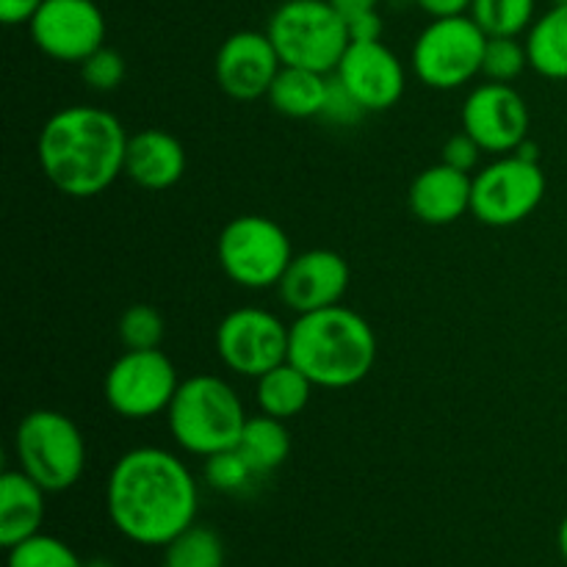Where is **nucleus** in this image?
<instances>
[{"mask_svg": "<svg viewBox=\"0 0 567 567\" xmlns=\"http://www.w3.org/2000/svg\"><path fill=\"white\" fill-rule=\"evenodd\" d=\"M9 567H86V563L64 540L39 532L9 548Z\"/></svg>", "mask_w": 567, "mask_h": 567, "instance_id": "27", "label": "nucleus"}, {"mask_svg": "<svg viewBox=\"0 0 567 567\" xmlns=\"http://www.w3.org/2000/svg\"><path fill=\"white\" fill-rule=\"evenodd\" d=\"M186 172V150L172 133L147 127L127 138L125 175L147 192L172 188Z\"/></svg>", "mask_w": 567, "mask_h": 567, "instance_id": "18", "label": "nucleus"}, {"mask_svg": "<svg viewBox=\"0 0 567 567\" xmlns=\"http://www.w3.org/2000/svg\"><path fill=\"white\" fill-rule=\"evenodd\" d=\"M291 327L264 308H238L216 327V352L236 374L258 380L288 360Z\"/></svg>", "mask_w": 567, "mask_h": 567, "instance_id": "11", "label": "nucleus"}, {"mask_svg": "<svg viewBox=\"0 0 567 567\" xmlns=\"http://www.w3.org/2000/svg\"><path fill=\"white\" fill-rule=\"evenodd\" d=\"M266 33L282 64L321 75L336 72L349 48L347 20L330 0H286L271 14Z\"/></svg>", "mask_w": 567, "mask_h": 567, "instance_id": "5", "label": "nucleus"}, {"mask_svg": "<svg viewBox=\"0 0 567 567\" xmlns=\"http://www.w3.org/2000/svg\"><path fill=\"white\" fill-rule=\"evenodd\" d=\"M120 341L125 349H158L164 341V319L150 305H131L120 319Z\"/></svg>", "mask_w": 567, "mask_h": 567, "instance_id": "29", "label": "nucleus"}, {"mask_svg": "<svg viewBox=\"0 0 567 567\" xmlns=\"http://www.w3.org/2000/svg\"><path fill=\"white\" fill-rule=\"evenodd\" d=\"M258 385H255V399H258L260 413L275 415L280 421H291L293 415L302 413L310 404L313 396V382L291 363H280L277 369L266 371L264 377H258Z\"/></svg>", "mask_w": 567, "mask_h": 567, "instance_id": "22", "label": "nucleus"}, {"mask_svg": "<svg viewBox=\"0 0 567 567\" xmlns=\"http://www.w3.org/2000/svg\"><path fill=\"white\" fill-rule=\"evenodd\" d=\"M363 114H369V111H365L363 105L358 103V97H354V94L349 92V89L343 86L336 75H332L330 83H327L324 109H321V114H319L321 120L330 122V125L349 127V125H354V122L363 120Z\"/></svg>", "mask_w": 567, "mask_h": 567, "instance_id": "31", "label": "nucleus"}, {"mask_svg": "<svg viewBox=\"0 0 567 567\" xmlns=\"http://www.w3.org/2000/svg\"><path fill=\"white\" fill-rule=\"evenodd\" d=\"M86 567H114V565L105 563V559H92V563H86Z\"/></svg>", "mask_w": 567, "mask_h": 567, "instance_id": "38", "label": "nucleus"}, {"mask_svg": "<svg viewBox=\"0 0 567 567\" xmlns=\"http://www.w3.org/2000/svg\"><path fill=\"white\" fill-rule=\"evenodd\" d=\"M219 266L236 286L249 291L280 286L293 260L288 233L269 216L247 214L227 221L219 236Z\"/></svg>", "mask_w": 567, "mask_h": 567, "instance_id": "8", "label": "nucleus"}, {"mask_svg": "<svg viewBox=\"0 0 567 567\" xmlns=\"http://www.w3.org/2000/svg\"><path fill=\"white\" fill-rule=\"evenodd\" d=\"M349 264L332 249H308L293 255L291 266L280 280V297L297 316L332 308L349 288Z\"/></svg>", "mask_w": 567, "mask_h": 567, "instance_id": "16", "label": "nucleus"}, {"mask_svg": "<svg viewBox=\"0 0 567 567\" xmlns=\"http://www.w3.org/2000/svg\"><path fill=\"white\" fill-rule=\"evenodd\" d=\"M327 83H330V78L321 75V72L282 64L266 97L277 114L291 116V120H310L324 109Z\"/></svg>", "mask_w": 567, "mask_h": 567, "instance_id": "20", "label": "nucleus"}, {"mask_svg": "<svg viewBox=\"0 0 567 567\" xmlns=\"http://www.w3.org/2000/svg\"><path fill=\"white\" fill-rule=\"evenodd\" d=\"M105 507L122 537L138 546L164 548L197 518V480L166 449H131L111 468Z\"/></svg>", "mask_w": 567, "mask_h": 567, "instance_id": "1", "label": "nucleus"}, {"mask_svg": "<svg viewBox=\"0 0 567 567\" xmlns=\"http://www.w3.org/2000/svg\"><path fill=\"white\" fill-rule=\"evenodd\" d=\"M535 144H520L474 177L471 214L487 227H513L529 219L546 197V175L537 164Z\"/></svg>", "mask_w": 567, "mask_h": 567, "instance_id": "7", "label": "nucleus"}, {"mask_svg": "<svg viewBox=\"0 0 567 567\" xmlns=\"http://www.w3.org/2000/svg\"><path fill=\"white\" fill-rule=\"evenodd\" d=\"M177 388L181 380L175 363L161 349H125L103 382L109 408L127 421H147L166 413Z\"/></svg>", "mask_w": 567, "mask_h": 567, "instance_id": "10", "label": "nucleus"}, {"mask_svg": "<svg viewBox=\"0 0 567 567\" xmlns=\"http://www.w3.org/2000/svg\"><path fill=\"white\" fill-rule=\"evenodd\" d=\"M471 17L487 37H518L532 25L535 0H474Z\"/></svg>", "mask_w": 567, "mask_h": 567, "instance_id": "26", "label": "nucleus"}, {"mask_svg": "<svg viewBox=\"0 0 567 567\" xmlns=\"http://www.w3.org/2000/svg\"><path fill=\"white\" fill-rule=\"evenodd\" d=\"M365 111H388L404 94V66L382 42H349L332 72Z\"/></svg>", "mask_w": 567, "mask_h": 567, "instance_id": "15", "label": "nucleus"}, {"mask_svg": "<svg viewBox=\"0 0 567 567\" xmlns=\"http://www.w3.org/2000/svg\"><path fill=\"white\" fill-rule=\"evenodd\" d=\"M28 31L44 55L81 64L103 48L105 17L94 0H44Z\"/></svg>", "mask_w": 567, "mask_h": 567, "instance_id": "12", "label": "nucleus"}, {"mask_svg": "<svg viewBox=\"0 0 567 567\" xmlns=\"http://www.w3.org/2000/svg\"><path fill=\"white\" fill-rule=\"evenodd\" d=\"M330 3L336 6V11L343 20H352V17L377 11V3H380V0H330Z\"/></svg>", "mask_w": 567, "mask_h": 567, "instance_id": "36", "label": "nucleus"}, {"mask_svg": "<svg viewBox=\"0 0 567 567\" xmlns=\"http://www.w3.org/2000/svg\"><path fill=\"white\" fill-rule=\"evenodd\" d=\"M260 480H264V474L238 449H227L214 457H205V482L214 491L227 493V496H247L258 487Z\"/></svg>", "mask_w": 567, "mask_h": 567, "instance_id": "25", "label": "nucleus"}, {"mask_svg": "<svg viewBox=\"0 0 567 567\" xmlns=\"http://www.w3.org/2000/svg\"><path fill=\"white\" fill-rule=\"evenodd\" d=\"M166 421L183 452L214 457L238 446L247 413L230 382L214 374H199L181 382L166 410Z\"/></svg>", "mask_w": 567, "mask_h": 567, "instance_id": "4", "label": "nucleus"}, {"mask_svg": "<svg viewBox=\"0 0 567 567\" xmlns=\"http://www.w3.org/2000/svg\"><path fill=\"white\" fill-rule=\"evenodd\" d=\"M471 197H474V177L441 161L415 177L408 203L415 219L424 225L443 227L471 210Z\"/></svg>", "mask_w": 567, "mask_h": 567, "instance_id": "17", "label": "nucleus"}, {"mask_svg": "<svg viewBox=\"0 0 567 567\" xmlns=\"http://www.w3.org/2000/svg\"><path fill=\"white\" fill-rule=\"evenodd\" d=\"M529 120L526 100L509 83H482L463 105V131L493 155H509L526 144Z\"/></svg>", "mask_w": 567, "mask_h": 567, "instance_id": "13", "label": "nucleus"}, {"mask_svg": "<svg viewBox=\"0 0 567 567\" xmlns=\"http://www.w3.org/2000/svg\"><path fill=\"white\" fill-rule=\"evenodd\" d=\"M81 78L94 92H114L125 81V59L114 48H100L81 61Z\"/></svg>", "mask_w": 567, "mask_h": 567, "instance_id": "30", "label": "nucleus"}, {"mask_svg": "<svg viewBox=\"0 0 567 567\" xmlns=\"http://www.w3.org/2000/svg\"><path fill=\"white\" fill-rule=\"evenodd\" d=\"M44 487L25 471H3L0 476V546L14 548L42 532Z\"/></svg>", "mask_w": 567, "mask_h": 567, "instance_id": "19", "label": "nucleus"}, {"mask_svg": "<svg viewBox=\"0 0 567 567\" xmlns=\"http://www.w3.org/2000/svg\"><path fill=\"white\" fill-rule=\"evenodd\" d=\"M482 153H485V150L480 147V142H476L471 133L463 131V133H457V136H452L446 144H443L441 161H443V164L454 166V169L468 172V175H471V172L480 166V155Z\"/></svg>", "mask_w": 567, "mask_h": 567, "instance_id": "32", "label": "nucleus"}, {"mask_svg": "<svg viewBox=\"0 0 567 567\" xmlns=\"http://www.w3.org/2000/svg\"><path fill=\"white\" fill-rule=\"evenodd\" d=\"M487 33L474 17H437L413 44V70L430 89L452 92L482 75Z\"/></svg>", "mask_w": 567, "mask_h": 567, "instance_id": "9", "label": "nucleus"}, {"mask_svg": "<svg viewBox=\"0 0 567 567\" xmlns=\"http://www.w3.org/2000/svg\"><path fill=\"white\" fill-rule=\"evenodd\" d=\"M529 66L551 81H567V3L559 0L540 20L532 22L526 37Z\"/></svg>", "mask_w": 567, "mask_h": 567, "instance_id": "21", "label": "nucleus"}, {"mask_svg": "<svg viewBox=\"0 0 567 567\" xmlns=\"http://www.w3.org/2000/svg\"><path fill=\"white\" fill-rule=\"evenodd\" d=\"M42 3L44 0H0V20H3L6 25L31 22V17L37 14Z\"/></svg>", "mask_w": 567, "mask_h": 567, "instance_id": "34", "label": "nucleus"}, {"mask_svg": "<svg viewBox=\"0 0 567 567\" xmlns=\"http://www.w3.org/2000/svg\"><path fill=\"white\" fill-rule=\"evenodd\" d=\"M20 471L48 493L70 491L86 468V441L70 415L59 410H33L14 435Z\"/></svg>", "mask_w": 567, "mask_h": 567, "instance_id": "6", "label": "nucleus"}, {"mask_svg": "<svg viewBox=\"0 0 567 567\" xmlns=\"http://www.w3.org/2000/svg\"><path fill=\"white\" fill-rule=\"evenodd\" d=\"M529 66V53L518 37H487L482 75L493 83H513Z\"/></svg>", "mask_w": 567, "mask_h": 567, "instance_id": "28", "label": "nucleus"}, {"mask_svg": "<svg viewBox=\"0 0 567 567\" xmlns=\"http://www.w3.org/2000/svg\"><path fill=\"white\" fill-rule=\"evenodd\" d=\"M349 28V42H380L382 37V17L377 11L360 14L347 20Z\"/></svg>", "mask_w": 567, "mask_h": 567, "instance_id": "33", "label": "nucleus"}, {"mask_svg": "<svg viewBox=\"0 0 567 567\" xmlns=\"http://www.w3.org/2000/svg\"><path fill=\"white\" fill-rule=\"evenodd\" d=\"M127 138L131 136L111 111L66 105L55 111L39 133V166L66 197H97L125 175Z\"/></svg>", "mask_w": 567, "mask_h": 567, "instance_id": "2", "label": "nucleus"}, {"mask_svg": "<svg viewBox=\"0 0 567 567\" xmlns=\"http://www.w3.org/2000/svg\"><path fill=\"white\" fill-rule=\"evenodd\" d=\"M565 3H567V0H565Z\"/></svg>", "mask_w": 567, "mask_h": 567, "instance_id": "39", "label": "nucleus"}, {"mask_svg": "<svg viewBox=\"0 0 567 567\" xmlns=\"http://www.w3.org/2000/svg\"><path fill=\"white\" fill-rule=\"evenodd\" d=\"M557 543H559V554H563V559L567 563V515L565 520L559 524V532H557Z\"/></svg>", "mask_w": 567, "mask_h": 567, "instance_id": "37", "label": "nucleus"}, {"mask_svg": "<svg viewBox=\"0 0 567 567\" xmlns=\"http://www.w3.org/2000/svg\"><path fill=\"white\" fill-rule=\"evenodd\" d=\"M216 83L233 100H258L269 94L282 61L269 33L238 31L221 42L216 53Z\"/></svg>", "mask_w": 567, "mask_h": 567, "instance_id": "14", "label": "nucleus"}, {"mask_svg": "<svg viewBox=\"0 0 567 567\" xmlns=\"http://www.w3.org/2000/svg\"><path fill=\"white\" fill-rule=\"evenodd\" d=\"M288 360L316 388H352L377 363V336L369 321L343 305L297 316L288 341Z\"/></svg>", "mask_w": 567, "mask_h": 567, "instance_id": "3", "label": "nucleus"}, {"mask_svg": "<svg viewBox=\"0 0 567 567\" xmlns=\"http://www.w3.org/2000/svg\"><path fill=\"white\" fill-rule=\"evenodd\" d=\"M430 17H460L471 11L474 0H415Z\"/></svg>", "mask_w": 567, "mask_h": 567, "instance_id": "35", "label": "nucleus"}, {"mask_svg": "<svg viewBox=\"0 0 567 567\" xmlns=\"http://www.w3.org/2000/svg\"><path fill=\"white\" fill-rule=\"evenodd\" d=\"M238 452L255 465L264 476L280 468L291 454V432H288L286 421L275 419V415H252L244 424L241 437H238Z\"/></svg>", "mask_w": 567, "mask_h": 567, "instance_id": "23", "label": "nucleus"}, {"mask_svg": "<svg viewBox=\"0 0 567 567\" xmlns=\"http://www.w3.org/2000/svg\"><path fill=\"white\" fill-rule=\"evenodd\" d=\"M164 567H225V543L210 526L192 524L164 546Z\"/></svg>", "mask_w": 567, "mask_h": 567, "instance_id": "24", "label": "nucleus"}]
</instances>
